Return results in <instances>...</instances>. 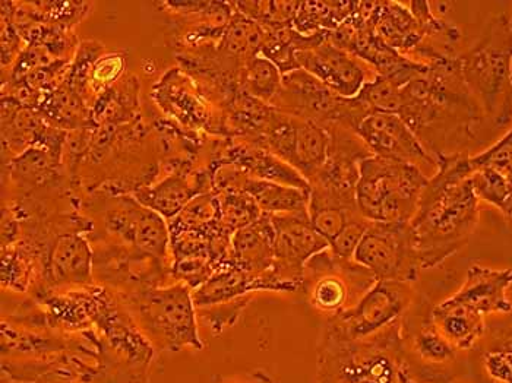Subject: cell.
Instances as JSON below:
<instances>
[{
	"mask_svg": "<svg viewBox=\"0 0 512 383\" xmlns=\"http://www.w3.org/2000/svg\"><path fill=\"white\" fill-rule=\"evenodd\" d=\"M398 116L434 158L466 154L464 145L486 119L464 82L460 55L431 63L425 75L404 85Z\"/></svg>",
	"mask_w": 512,
	"mask_h": 383,
	"instance_id": "obj_1",
	"label": "cell"
},
{
	"mask_svg": "<svg viewBox=\"0 0 512 383\" xmlns=\"http://www.w3.org/2000/svg\"><path fill=\"white\" fill-rule=\"evenodd\" d=\"M409 224L422 269L444 264L467 245L479 224V198L472 180L454 182L436 172Z\"/></svg>",
	"mask_w": 512,
	"mask_h": 383,
	"instance_id": "obj_2",
	"label": "cell"
},
{
	"mask_svg": "<svg viewBox=\"0 0 512 383\" xmlns=\"http://www.w3.org/2000/svg\"><path fill=\"white\" fill-rule=\"evenodd\" d=\"M511 63L512 31L505 15L493 18L477 43L460 55L464 82L496 128L512 122Z\"/></svg>",
	"mask_w": 512,
	"mask_h": 383,
	"instance_id": "obj_3",
	"label": "cell"
},
{
	"mask_svg": "<svg viewBox=\"0 0 512 383\" xmlns=\"http://www.w3.org/2000/svg\"><path fill=\"white\" fill-rule=\"evenodd\" d=\"M356 188L357 208L374 223H410L431 177L420 167L387 158H366L360 163Z\"/></svg>",
	"mask_w": 512,
	"mask_h": 383,
	"instance_id": "obj_4",
	"label": "cell"
},
{
	"mask_svg": "<svg viewBox=\"0 0 512 383\" xmlns=\"http://www.w3.org/2000/svg\"><path fill=\"white\" fill-rule=\"evenodd\" d=\"M128 305L139 329L154 347L167 351L204 348L198 334L192 288L185 283L137 291L129 297Z\"/></svg>",
	"mask_w": 512,
	"mask_h": 383,
	"instance_id": "obj_5",
	"label": "cell"
},
{
	"mask_svg": "<svg viewBox=\"0 0 512 383\" xmlns=\"http://www.w3.org/2000/svg\"><path fill=\"white\" fill-rule=\"evenodd\" d=\"M271 106L286 115L311 120L325 129L343 126L355 132L372 113L359 98L338 96L302 68L283 75L280 93Z\"/></svg>",
	"mask_w": 512,
	"mask_h": 383,
	"instance_id": "obj_6",
	"label": "cell"
},
{
	"mask_svg": "<svg viewBox=\"0 0 512 383\" xmlns=\"http://www.w3.org/2000/svg\"><path fill=\"white\" fill-rule=\"evenodd\" d=\"M376 283L368 268L328 248L306 264L302 287L311 305L333 318L353 309Z\"/></svg>",
	"mask_w": 512,
	"mask_h": 383,
	"instance_id": "obj_7",
	"label": "cell"
},
{
	"mask_svg": "<svg viewBox=\"0 0 512 383\" xmlns=\"http://www.w3.org/2000/svg\"><path fill=\"white\" fill-rule=\"evenodd\" d=\"M413 287L378 281L353 309L330 318L328 338L340 343H368L400 324L413 302Z\"/></svg>",
	"mask_w": 512,
	"mask_h": 383,
	"instance_id": "obj_8",
	"label": "cell"
},
{
	"mask_svg": "<svg viewBox=\"0 0 512 383\" xmlns=\"http://www.w3.org/2000/svg\"><path fill=\"white\" fill-rule=\"evenodd\" d=\"M353 261L368 268L378 281L412 284L422 271L409 223L372 221L357 246Z\"/></svg>",
	"mask_w": 512,
	"mask_h": 383,
	"instance_id": "obj_9",
	"label": "cell"
},
{
	"mask_svg": "<svg viewBox=\"0 0 512 383\" xmlns=\"http://www.w3.org/2000/svg\"><path fill=\"white\" fill-rule=\"evenodd\" d=\"M331 136L324 126L274 109L268 120L262 148L292 166L308 182L322 169L330 151Z\"/></svg>",
	"mask_w": 512,
	"mask_h": 383,
	"instance_id": "obj_10",
	"label": "cell"
},
{
	"mask_svg": "<svg viewBox=\"0 0 512 383\" xmlns=\"http://www.w3.org/2000/svg\"><path fill=\"white\" fill-rule=\"evenodd\" d=\"M271 220L277 234L273 275L297 291L302 288L306 264L330 248V243L316 231L309 211L271 215Z\"/></svg>",
	"mask_w": 512,
	"mask_h": 383,
	"instance_id": "obj_11",
	"label": "cell"
},
{
	"mask_svg": "<svg viewBox=\"0 0 512 383\" xmlns=\"http://www.w3.org/2000/svg\"><path fill=\"white\" fill-rule=\"evenodd\" d=\"M356 135L376 157L413 166L428 167L436 173L435 158L400 116L394 113H371L356 129Z\"/></svg>",
	"mask_w": 512,
	"mask_h": 383,
	"instance_id": "obj_12",
	"label": "cell"
},
{
	"mask_svg": "<svg viewBox=\"0 0 512 383\" xmlns=\"http://www.w3.org/2000/svg\"><path fill=\"white\" fill-rule=\"evenodd\" d=\"M296 60L299 68L346 98L357 97L363 85L378 75L371 66L327 40L311 49L300 50Z\"/></svg>",
	"mask_w": 512,
	"mask_h": 383,
	"instance_id": "obj_13",
	"label": "cell"
},
{
	"mask_svg": "<svg viewBox=\"0 0 512 383\" xmlns=\"http://www.w3.org/2000/svg\"><path fill=\"white\" fill-rule=\"evenodd\" d=\"M255 291L292 293L295 290L278 281L273 272L264 277H255L232 265H224L214 272L210 280L192 291V297L197 309H205V307L226 305V303L245 299L246 294L255 293Z\"/></svg>",
	"mask_w": 512,
	"mask_h": 383,
	"instance_id": "obj_14",
	"label": "cell"
},
{
	"mask_svg": "<svg viewBox=\"0 0 512 383\" xmlns=\"http://www.w3.org/2000/svg\"><path fill=\"white\" fill-rule=\"evenodd\" d=\"M512 286V269H493L472 265L463 286L448 299L470 307L480 315H507L512 312L508 290Z\"/></svg>",
	"mask_w": 512,
	"mask_h": 383,
	"instance_id": "obj_15",
	"label": "cell"
},
{
	"mask_svg": "<svg viewBox=\"0 0 512 383\" xmlns=\"http://www.w3.org/2000/svg\"><path fill=\"white\" fill-rule=\"evenodd\" d=\"M276 236L271 215L262 212L255 223L233 234L227 264L255 277L270 274L276 262Z\"/></svg>",
	"mask_w": 512,
	"mask_h": 383,
	"instance_id": "obj_16",
	"label": "cell"
},
{
	"mask_svg": "<svg viewBox=\"0 0 512 383\" xmlns=\"http://www.w3.org/2000/svg\"><path fill=\"white\" fill-rule=\"evenodd\" d=\"M50 280L56 286H85L93 280V252L78 233L56 237L49 253Z\"/></svg>",
	"mask_w": 512,
	"mask_h": 383,
	"instance_id": "obj_17",
	"label": "cell"
},
{
	"mask_svg": "<svg viewBox=\"0 0 512 383\" xmlns=\"http://www.w3.org/2000/svg\"><path fill=\"white\" fill-rule=\"evenodd\" d=\"M224 160L232 161L239 166L252 179L265 180V182L278 183V185L292 186L311 192V183L305 179L296 169L284 163L277 155L270 153L265 148L251 144V142H240L232 145L227 150Z\"/></svg>",
	"mask_w": 512,
	"mask_h": 383,
	"instance_id": "obj_18",
	"label": "cell"
},
{
	"mask_svg": "<svg viewBox=\"0 0 512 383\" xmlns=\"http://www.w3.org/2000/svg\"><path fill=\"white\" fill-rule=\"evenodd\" d=\"M369 27L388 46L410 56L423 41V31L409 6L398 2H376Z\"/></svg>",
	"mask_w": 512,
	"mask_h": 383,
	"instance_id": "obj_19",
	"label": "cell"
},
{
	"mask_svg": "<svg viewBox=\"0 0 512 383\" xmlns=\"http://www.w3.org/2000/svg\"><path fill=\"white\" fill-rule=\"evenodd\" d=\"M431 324L457 350H470L485 334V316L447 299L432 309Z\"/></svg>",
	"mask_w": 512,
	"mask_h": 383,
	"instance_id": "obj_20",
	"label": "cell"
},
{
	"mask_svg": "<svg viewBox=\"0 0 512 383\" xmlns=\"http://www.w3.org/2000/svg\"><path fill=\"white\" fill-rule=\"evenodd\" d=\"M265 41H267L265 25L245 17L236 9L221 37L220 50L235 72L240 75L243 66L249 60L261 55Z\"/></svg>",
	"mask_w": 512,
	"mask_h": 383,
	"instance_id": "obj_21",
	"label": "cell"
},
{
	"mask_svg": "<svg viewBox=\"0 0 512 383\" xmlns=\"http://www.w3.org/2000/svg\"><path fill=\"white\" fill-rule=\"evenodd\" d=\"M204 193L194 188L182 174H173L156 186L137 192V201L148 210L157 212L166 221L178 217L183 208L197 195Z\"/></svg>",
	"mask_w": 512,
	"mask_h": 383,
	"instance_id": "obj_22",
	"label": "cell"
},
{
	"mask_svg": "<svg viewBox=\"0 0 512 383\" xmlns=\"http://www.w3.org/2000/svg\"><path fill=\"white\" fill-rule=\"evenodd\" d=\"M243 192L251 195L264 214H296L309 210L311 192L249 177Z\"/></svg>",
	"mask_w": 512,
	"mask_h": 383,
	"instance_id": "obj_23",
	"label": "cell"
},
{
	"mask_svg": "<svg viewBox=\"0 0 512 383\" xmlns=\"http://www.w3.org/2000/svg\"><path fill=\"white\" fill-rule=\"evenodd\" d=\"M239 85L249 96L270 104L276 100L283 85V74L276 63L258 55L249 60L240 72Z\"/></svg>",
	"mask_w": 512,
	"mask_h": 383,
	"instance_id": "obj_24",
	"label": "cell"
},
{
	"mask_svg": "<svg viewBox=\"0 0 512 383\" xmlns=\"http://www.w3.org/2000/svg\"><path fill=\"white\" fill-rule=\"evenodd\" d=\"M220 205L218 224L223 233L233 236L237 230L255 223L262 215L251 195L243 191L217 193Z\"/></svg>",
	"mask_w": 512,
	"mask_h": 383,
	"instance_id": "obj_25",
	"label": "cell"
},
{
	"mask_svg": "<svg viewBox=\"0 0 512 383\" xmlns=\"http://www.w3.org/2000/svg\"><path fill=\"white\" fill-rule=\"evenodd\" d=\"M357 98L372 113H394L398 115L401 107V90L390 79L376 75L374 79L363 85Z\"/></svg>",
	"mask_w": 512,
	"mask_h": 383,
	"instance_id": "obj_26",
	"label": "cell"
},
{
	"mask_svg": "<svg viewBox=\"0 0 512 383\" xmlns=\"http://www.w3.org/2000/svg\"><path fill=\"white\" fill-rule=\"evenodd\" d=\"M470 180L479 201L488 202L499 211L504 208L511 192V180L504 173L492 167H480Z\"/></svg>",
	"mask_w": 512,
	"mask_h": 383,
	"instance_id": "obj_27",
	"label": "cell"
},
{
	"mask_svg": "<svg viewBox=\"0 0 512 383\" xmlns=\"http://www.w3.org/2000/svg\"><path fill=\"white\" fill-rule=\"evenodd\" d=\"M33 271V259L22 249L3 252L2 278L3 284L15 290L24 291L30 284V274Z\"/></svg>",
	"mask_w": 512,
	"mask_h": 383,
	"instance_id": "obj_28",
	"label": "cell"
},
{
	"mask_svg": "<svg viewBox=\"0 0 512 383\" xmlns=\"http://www.w3.org/2000/svg\"><path fill=\"white\" fill-rule=\"evenodd\" d=\"M372 221L366 220L362 214L352 218L341 233L330 243V249L340 258L353 259L359 243L371 226Z\"/></svg>",
	"mask_w": 512,
	"mask_h": 383,
	"instance_id": "obj_29",
	"label": "cell"
},
{
	"mask_svg": "<svg viewBox=\"0 0 512 383\" xmlns=\"http://www.w3.org/2000/svg\"><path fill=\"white\" fill-rule=\"evenodd\" d=\"M416 350L419 351L423 359L435 363L447 362V360L453 359L455 353L454 348L438 334L432 324L423 328L422 332L417 335Z\"/></svg>",
	"mask_w": 512,
	"mask_h": 383,
	"instance_id": "obj_30",
	"label": "cell"
},
{
	"mask_svg": "<svg viewBox=\"0 0 512 383\" xmlns=\"http://www.w3.org/2000/svg\"><path fill=\"white\" fill-rule=\"evenodd\" d=\"M123 59L120 56H109L107 59H101L93 71V85L94 88L106 87L110 82L115 81L122 71Z\"/></svg>",
	"mask_w": 512,
	"mask_h": 383,
	"instance_id": "obj_31",
	"label": "cell"
},
{
	"mask_svg": "<svg viewBox=\"0 0 512 383\" xmlns=\"http://www.w3.org/2000/svg\"><path fill=\"white\" fill-rule=\"evenodd\" d=\"M218 383H276L267 373L256 370V372H246L242 375L232 376V378L223 379Z\"/></svg>",
	"mask_w": 512,
	"mask_h": 383,
	"instance_id": "obj_32",
	"label": "cell"
},
{
	"mask_svg": "<svg viewBox=\"0 0 512 383\" xmlns=\"http://www.w3.org/2000/svg\"><path fill=\"white\" fill-rule=\"evenodd\" d=\"M511 84H512V63H511Z\"/></svg>",
	"mask_w": 512,
	"mask_h": 383,
	"instance_id": "obj_33",
	"label": "cell"
},
{
	"mask_svg": "<svg viewBox=\"0 0 512 383\" xmlns=\"http://www.w3.org/2000/svg\"><path fill=\"white\" fill-rule=\"evenodd\" d=\"M510 27H511V31H512V18L510 20Z\"/></svg>",
	"mask_w": 512,
	"mask_h": 383,
	"instance_id": "obj_34",
	"label": "cell"
}]
</instances>
